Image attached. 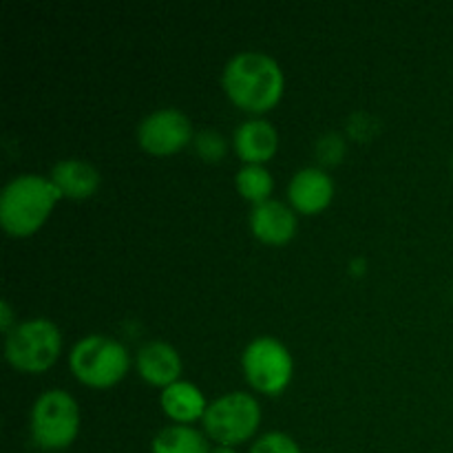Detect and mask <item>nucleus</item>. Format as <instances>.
<instances>
[{
    "label": "nucleus",
    "instance_id": "f257e3e1",
    "mask_svg": "<svg viewBox=\"0 0 453 453\" xmlns=\"http://www.w3.org/2000/svg\"><path fill=\"white\" fill-rule=\"evenodd\" d=\"M221 88L239 111L264 115L281 102L286 93V73L265 51H237L221 71Z\"/></svg>",
    "mask_w": 453,
    "mask_h": 453
},
{
    "label": "nucleus",
    "instance_id": "f03ea898",
    "mask_svg": "<svg viewBox=\"0 0 453 453\" xmlns=\"http://www.w3.org/2000/svg\"><path fill=\"white\" fill-rule=\"evenodd\" d=\"M62 195L49 175L22 173L12 177L0 193V226L13 239H27L38 233Z\"/></svg>",
    "mask_w": 453,
    "mask_h": 453
},
{
    "label": "nucleus",
    "instance_id": "7ed1b4c3",
    "mask_svg": "<svg viewBox=\"0 0 453 453\" xmlns=\"http://www.w3.org/2000/svg\"><path fill=\"white\" fill-rule=\"evenodd\" d=\"M69 370L87 388L111 389L127 379L131 370V354L118 339L88 334L71 348Z\"/></svg>",
    "mask_w": 453,
    "mask_h": 453
},
{
    "label": "nucleus",
    "instance_id": "20e7f679",
    "mask_svg": "<svg viewBox=\"0 0 453 453\" xmlns=\"http://www.w3.org/2000/svg\"><path fill=\"white\" fill-rule=\"evenodd\" d=\"M29 434L35 447L47 453L65 451L78 441L80 405L66 389L40 394L29 411Z\"/></svg>",
    "mask_w": 453,
    "mask_h": 453
},
{
    "label": "nucleus",
    "instance_id": "39448f33",
    "mask_svg": "<svg viewBox=\"0 0 453 453\" xmlns=\"http://www.w3.org/2000/svg\"><path fill=\"white\" fill-rule=\"evenodd\" d=\"M62 354V332L51 319L20 321L4 334V358L20 374H44Z\"/></svg>",
    "mask_w": 453,
    "mask_h": 453
},
{
    "label": "nucleus",
    "instance_id": "423d86ee",
    "mask_svg": "<svg viewBox=\"0 0 453 453\" xmlns=\"http://www.w3.org/2000/svg\"><path fill=\"white\" fill-rule=\"evenodd\" d=\"M261 418V405L252 394L228 392L208 403L202 429L212 445L239 447L257 436Z\"/></svg>",
    "mask_w": 453,
    "mask_h": 453
},
{
    "label": "nucleus",
    "instance_id": "0eeeda50",
    "mask_svg": "<svg viewBox=\"0 0 453 453\" xmlns=\"http://www.w3.org/2000/svg\"><path fill=\"white\" fill-rule=\"evenodd\" d=\"M242 372L255 392L264 396H281L295 376V358L274 336H257L243 348Z\"/></svg>",
    "mask_w": 453,
    "mask_h": 453
},
{
    "label": "nucleus",
    "instance_id": "6e6552de",
    "mask_svg": "<svg viewBox=\"0 0 453 453\" xmlns=\"http://www.w3.org/2000/svg\"><path fill=\"white\" fill-rule=\"evenodd\" d=\"M195 128L188 115L175 106L155 109L137 124V144L155 157H168L193 144Z\"/></svg>",
    "mask_w": 453,
    "mask_h": 453
},
{
    "label": "nucleus",
    "instance_id": "1a4fd4ad",
    "mask_svg": "<svg viewBox=\"0 0 453 453\" xmlns=\"http://www.w3.org/2000/svg\"><path fill=\"white\" fill-rule=\"evenodd\" d=\"M334 180L321 166H305L292 175L288 199L296 215L312 217L326 211L334 199Z\"/></svg>",
    "mask_w": 453,
    "mask_h": 453
},
{
    "label": "nucleus",
    "instance_id": "9d476101",
    "mask_svg": "<svg viewBox=\"0 0 453 453\" xmlns=\"http://www.w3.org/2000/svg\"><path fill=\"white\" fill-rule=\"evenodd\" d=\"M248 226H250L252 234L265 246H286L295 239L296 228H299V215L288 203L279 202V199H268V202L252 206Z\"/></svg>",
    "mask_w": 453,
    "mask_h": 453
},
{
    "label": "nucleus",
    "instance_id": "9b49d317",
    "mask_svg": "<svg viewBox=\"0 0 453 453\" xmlns=\"http://www.w3.org/2000/svg\"><path fill=\"white\" fill-rule=\"evenodd\" d=\"M135 372L144 383L153 388H168V385L181 380V363L180 352L166 341H149L135 352Z\"/></svg>",
    "mask_w": 453,
    "mask_h": 453
},
{
    "label": "nucleus",
    "instance_id": "f8f14e48",
    "mask_svg": "<svg viewBox=\"0 0 453 453\" xmlns=\"http://www.w3.org/2000/svg\"><path fill=\"white\" fill-rule=\"evenodd\" d=\"M233 149L243 164H268L279 150V133L268 119L250 118L234 128Z\"/></svg>",
    "mask_w": 453,
    "mask_h": 453
},
{
    "label": "nucleus",
    "instance_id": "ddd939ff",
    "mask_svg": "<svg viewBox=\"0 0 453 453\" xmlns=\"http://www.w3.org/2000/svg\"><path fill=\"white\" fill-rule=\"evenodd\" d=\"M49 180L53 181L62 199H71V202L91 199L102 184L100 171L91 162L80 157H65L53 164Z\"/></svg>",
    "mask_w": 453,
    "mask_h": 453
},
{
    "label": "nucleus",
    "instance_id": "4468645a",
    "mask_svg": "<svg viewBox=\"0 0 453 453\" xmlns=\"http://www.w3.org/2000/svg\"><path fill=\"white\" fill-rule=\"evenodd\" d=\"M159 407L173 425H193L203 420L208 401L197 385L181 379L159 392Z\"/></svg>",
    "mask_w": 453,
    "mask_h": 453
},
{
    "label": "nucleus",
    "instance_id": "2eb2a0df",
    "mask_svg": "<svg viewBox=\"0 0 453 453\" xmlns=\"http://www.w3.org/2000/svg\"><path fill=\"white\" fill-rule=\"evenodd\" d=\"M212 442L193 425H166L150 441V453H211Z\"/></svg>",
    "mask_w": 453,
    "mask_h": 453
},
{
    "label": "nucleus",
    "instance_id": "dca6fc26",
    "mask_svg": "<svg viewBox=\"0 0 453 453\" xmlns=\"http://www.w3.org/2000/svg\"><path fill=\"white\" fill-rule=\"evenodd\" d=\"M234 186L242 199L250 203H264L273 199L274 190V177L264 164H242V168L234 175Z\"/></svg>",
    "mask_w": 453,
    "mask_h": 453
},
{
    "label": "nucleus",
    "instance_id": "f3484780",
    "mask_svg": "<svg viewBox=\"0 0 453 453\" xmlns=\"http://www.w3.org/2000/svg\"><path fill=\"white\" fill-rule=\"evenodd\" d=\"M195 153L206 164H219L228 155V140L215 128H203L193 140Z\"/></svg>",
    "mask_w": 453,
    "mask_h": 453
},
{
    "label": "nucleus",
    "instance_id": "a211bd4d",
    "mask_svg": "<svg viewBox=\"0 0 453 453\" xmlns=\"http://www.w3.org/2000/svg\"><path fill=\"white\" fill-rule=\"evenodd\" d=\"M248 453H303L299 442L283 432H265L250 445Z\"/></svg>",
    "mask_w": 453,
    "mask_h": 453
},
{
    "label": "nucleus",
    "instance_id": "6ab92c4d",
    "mask_svg": "<svg viewBox=\"0 0 453 453\" xmlns=\"http://www.w3.org/2000/svg\"><path fill=\"white\" fill-rule=\"evenodd\" d=\"M317 155L326 164H339L345 155V140L339 133H327L319 140Z\"/></svg>",
    "mask_w": 453,
    "mask_h": 453
},
{
    "label": "nucleus",
    "instance_id": "aec40b11",
    "mask_svg": "<svg viewBox=\"0 0 453 453\" xmlns=\"http://www.w3.org/2000/svg\"><path fill=\"white\" fill-rule=\"evenodd\" d=\"M18 326V321L13 319V310H12V303H9L7 299L0 303V327H3L4 334H9V332L13 330V327Z\"/></svg>",
    "mask_w": 453,
    "mask_h": 453
},
{
    "label": "nucleus",
    "instance_id": "412c9836",
    "mask_svg": "<svg viewBox=\"0 0 453 453\" xmlns=\"http://www.w3.org/2000/svg\"><path fill=\"white\" fill-rule=\"evenodd\" d=\"M211 453H239L237 447H226V445H212Z\"/></svg>",
    "mask_w": 453,
    "mask_h": 453
},
{
    "label": "nucleus",
    "instance_id": "4be33fe9",
    "mask_svg": "<svg viewBox=\"0 0 453 453\" xmlns=\"http://www.w3.org/2000/svg\"><path fill=\"white\" fill-rule=\"evenodd\" d=\"M451 164H453V159H451Z\"/></svg>",
    "mask_w": 453,
    "mask_h": 453
}]
</instances>
